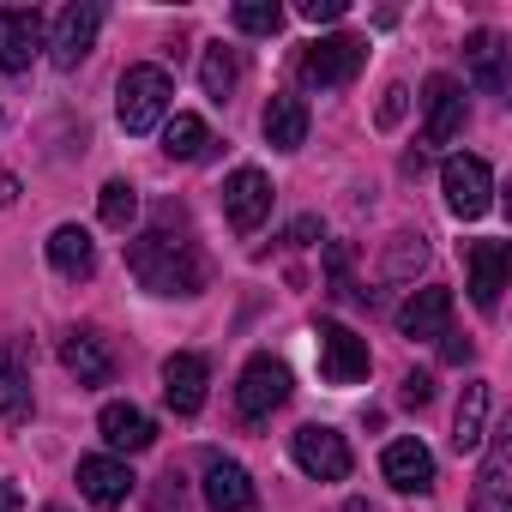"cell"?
<instances>
[{
	"label": "cell",
	"instance_id": "obj_1",
	"mask_svg": "<svg viewBox=\"0 0 512 512\" xmlns=\"http://www.w3.org/2000/svg\"><path fill=\"white\" fill-rule=\"evenodd\" d=\"M127 266L151 296H199L205 290V253L187 235H169V229H145L127 247Z\"/></svg>",
	"mask_w": 512,
	"mask_h": 512
},
{
	"label": "cell",
	"instance_id": "obj_2",
	"mask_svg": "<svg viewBox=\"0 0 512 512\" xmlns=\"http://www.w3.org/2000/svg\"><path fill=\"white\" fill-rule=\"evenodd\" d=\"M169 103H175V85H169L163 67H127L121 85H115V115H121L127 133H151L169 115Z\"/></svg>",
	"mask_w": 512,
	"mask_h": 512
},
{
	"label": "cell",
	"instance_id": "obj_3",
	"mask_svg": "<svg viewBox=\"0 0 512 512\" xmlns=\"http://www.w3.org/2000/svg\"><path fill=\"white\" fill-rule=\"evenodd\" d=\"M440 187H446V211L464 217V223L494 205V169H488L482 157H470V151L440 163Z\"/></svg>",
	"mask_w": 512,
	"mask_h": 512
},
{
	"label": "cell",
	"instance_id": "obj_4",
	"mask_svg": "<svg viewBox=\"0 0 512 512\" xmlns=\"http://www.w3.org/2000/svg\"><path fill=\"white\" fill-rule=\"evenodd\" d=\"M362 61H368V43L350 37V31H338V37H320V43L302 49V79L320 85V91L326 85H350L362 73Z\"/></svg>",
	"mask_w": 512,
	"mask_h": 512
},
{
	"label": "cell",
	"instance_id": "obj_5",
	"mask_svg": "<svg viewBox=\"0 0 512 512\" xmlns=\"http://www.w3.org/2000/svg\"><path fill=\"white\" fill-rule=\"evenodd\" d=\"M284 398H290V368H284L278 356H253V362L241 368V386H235V410H241L247 422L272 416Z\"/></svg>",
	"mask_w": 512,
	"mask_h": 512
},
{
	"label": "cell",
	"instance_id": "obj_6",
	"mask_svg": "<svg viewBox=\"0 0 512 512\" xmlns=\"http://www.w3.org/2000/svg\"><path fill=\"white\" fill-rule=\"evenodd\" d=\"M314 338H320V374H326L332 386H356V380H368V368H374L368 338H356V332L338 326V320H326Z\"/></svg>",
	"mask_w": 512,
	"mask_h": 512
},
{
	"label": "cell",
	"instance_id": "obj_7",
	"mask_svg": "<svg viewBox=\"0 0 512 512\" xmlns=\"http://www.w3.org/2000/svg\"><path fill=\"white\" fill-rule=\"evenodd\" d=\"M296 464H302L314 482H344L356 458H350V440H344L338 428L308 422V428H296Z\"/></svg>",
	"mask_w": 512,
	"mask_h": 512
},
{
	"label": "cell",
	"instance_id": "obj_8",
	"mask_svg": "<svg viewBox=\"0 0 512 512\" xmlns=\"http://www.w3.org/2000/svg\"><path fill=\"white\" fill-rule=\"evenodd\" d=\"M223 217H229L235 235H253L272 217V181H266V169H235L223 181Z\"/></svg>",
	"mask_w": 512,
	"mask_h": 512
},
{
	"label": "cell",
	"instance_id": "obj_9",
	"mask_svg": "<svg viewBox=\"0 0 512 512\" xmlns=\"http://www.w3.org/2000/svg\"><path fill=\"white\" fill-rule=\"evenodd\" d=\"M97 31H103V7H91V0H73V7L55 19V37H49V61L61 73H73L91 49H97Z\"/></svg>",
	"mask_w": 512,
	"mask_h": 512
},
{
	"label": "cell",
	"instance_id": "obj_10",
	"mask_svg": "<svg viewBox=\"0 0 512 512\" xmlns=\"http://www.w3.org/2000/svg\"><path fill=\"white\" fill-rule=\"evenodd\" d=\"M512 500V422H500L488 434V452H482V476H476V494H470V512H506Z\"/></svg>",
	"mask_w": 512,
	"mask_h": 512
},
{
	"label": "cell",
	"instance_id": "obj_11",
	"mask_svg": "<svg viewBox=\"0 0 512 512\" xmlns=\"http://www.w3.org/2000/svg\"><path fill=\"white\" fill-rule=\"evenodd\" d=\"M464 266H470V302L482 314H494L500 290H506V272H512V247L506 241H470L464 247Z\"/></svg>",
	"mask_w": 512,
	"mask_h": 512
},
{
	"label": "cell",
	"instance_id": "obj_12",
	"mask_svg": "<svg viewBox=\"0 0 512 512\" xmlns=\"http://www.w3.org/2000/svg\"><path fill=\"white\" fill-rule=\"evenodd\" d=\"M43 49V13L37 7H0V73H25Z\"/></svg>",
	"mask_w": 512,
	"mask_h": 512
},
{
	"label": "cell",
	"instance_id": "obj_13",
	"mask_svg": "<svg viewBox=\"0 0 512 512\" xmlns=\"http://www.w3.org/2000/svg\"><path fill=\"white\" fill-rule=\"evenodd\" d=\"M422 109H428V145H452L458 133H464V85L452 79V73H434L428 85H422Z\"/></svg>",
	"mask_w": 512,
	"mask_h": 512
},
{
	"label": "cell",
	"instance_id": "obj_14",
	"mask_svg": "<svg viewBox=\"0 0 512 512\" xmlns=\"http://www.w3.org/2000/svg\"><path fill=\"white\" fill-rule=\"evenodd\" d=\"M205 386H211V368H205V356H193V350H175V356L163 362V404H169L175 416H199V404H205Z\"/></svg>",
	"mask_w": 512,
	"mask_h": 512
},
{
	"label": "cell",
	"instance_id": "obj_15",
	"mask_svg": "<svg viewBox=\"0 0 512 512\" xmlns=\"http://www.w3.org/2000/svg\"><path fill=\"white\" fill-rule=\"evenodd\" d=\"M253 500H260V488H253V476L235 458H211L205 464V506L211 512H253Z\"/></svg>",
	"mask_w": 512,
	"mask_h": 512
},
{
	"label": "cell",
	"instance_id": "obj_16",
	"mask_svg": "<svg viewBox=\"0 0 512 512\" xmlns=\"http://www.w3.org/2000/svg\"><path fill=\"white\" fill-rule=\"evenodd\" d=\"M61 362H67V374H73L79 386H109V380H115V356H109V344H103L91 326L67 332V344H61Z\"/></svg>",
	"mask_w": 512,
	"mask_h": 512
},
{
	"label": "cell",
	"instance_id": "obj_17",
	"mask_svg": "<svg viewBox=\"0 0 512 512\" xmlns=\"http://www.w3.org/2000/svg\"><path fill=\"white\" fill-rule=\"evenodd\" d=\"M380 470H386V482L398 494H428L434 488V452L422 440H392L386 458H380Z\"/></svg>",
	"mask_w": 512,
	"mask_h": 512
},
{
	"label": "cell",
	"instance_id": "obj_18",
	"mask_svg": "<svg viewBox=\"0 0 512 512\" xmlns=\"http://www.w3.org/2000/svg\"><path fill=\"white\" fill-rule=\"evenodd\" d=\"M79 494L97 506V512H115L127 494H133V470L121 458H79Z\"/></svg>",
	"mask_w": 512,
	"mask_h": 512
},
{
	"label": "cell",
	"instance_id": "obj_19",
	"mask_svg": "<svg viewBox=\"0 0 512 512\" xmlns=\"http://www.w3.org/2000/svg\"><path fill=\"white\" fill-rule=\"evenodd\" d=\"M446 326H452V290H440V284L416 290V296L398 308V332H404V338H440Z\"/></svg>",
	"mask_w": 512,
	"mask_h": 512
},
{
	"label": "cell",
	"instance_id": "obj_20",
	"mask_svg": "<svg viewBox=\"0 0 512 512\" xmlns=\"http://www.w3.org/2000/svg\"><path fill=\"white\" fill-rule=\"evenodd\" d=\"M97 434L109 440V452H145V446L157 440V428H151V416H145L139 404H103Z\"/></svg>",
	"mask_w": 512,
	"mask_h": 512
},
{
	"label": "cell",
	"instance_id": "obj_21",
	"mask_svg": "<svg viewBox=\"0 0 512 512\" xmlns=\"http://www.w3.org/2000/svg\"><path fill=\"white\" fill-rule=\"evenodd\" d=\"M260 127H266L272 151H302L308 145V103L302 97H272L266 115H260Z\"/></svg>",
	"mask_w": 512,
	"mask_h": 512
},
{
	"label": "cell",
	"instance_id": "obj_22",
	"mask_svg": "<svg viewBox=\"0 0 512 512\" xmlns=\"http://www.w3.org/2000/svg\"><path fill=\"white\" fill-rule=\"evenodd\" d=\"M49 266H55L61 278H91V272H97V241H91L79 223H61V229L49 235Z\"/></svg>",
	"mask_w": 512,
	"mask_h": 512
},
{
	"label": "cell",
	"instance_id": "obj_23",
	"mask_svg": "<svg viewBox=\"0 0 512 512\" xmlns=\"http://www.w3.org/2000/svg\"><path fill=\"white\" fill-rule=\"evenodd\" d=\"M464 61H470V79H476L488 97H500V91H506V43H500L494 31H470Z\"/></svg>",
	"mask_w": 512,
	"mask_h": 512
},
{
	"label": "cell",
	"instance_id": "obj_24",
	"mask_svg": "<svg viewBox=\"0 0 512 512\" xmlns=\"http://www.w3.org/2000/svg\"><path fill=\"white\" fill-rule=\"evenodd\" d=\"M488 440V380H470L458 410H452V446L458 452H476Z\"/></svg>",
	"mask_w": 512,
	"mask_h": 512
},
{
	"label": "cell",
	"instance_id": "obj_25",
	"mask_svg": "<svg viewBox=\"0 0 512 512\" xmlns=\"http://www.w3.org/2000/svg\"><path fill=\"white\" fill-rule=\"evenodd\" d=\"M199 85H205V97H211V103H229V97H235V85H241V61H235V49L211 43V49H205V61H199Z\"/></svg>",
	"mask_w": 512,
	"mask_h": 512
},
{
	"label": "cell",
	"instance_id": "obj_26",
	"mask_svg": "<svg viewBox=\"0 0 512 512\" xmlns=\"http://www.w3.org/2000/svg\"><path fill=\"white\" fill-rule=\"evenodd\" d=\"M205 145H211V127H205L199 115H175V121L163 127V151H169L175 163H193V157H205Z\"/></svg>",
	"mask_w": 512,
	"mask_h": 512
},
{
	"label": "cell",
	"instance_id": "obj_27",
	"mask_svg": "<svg viewBox=\"0 0 512 512\" xmlns=\"http://www.w3.org/2000/svg\"><path fill=\"white\" fill-rule=\"evenodd\" d=\"M0 416H7V422L31 416V374L13 356H0Z\"/></svg>",
	"mask_w": 512,
	"mask_h": 512
},
{
	"label": "cell",
	"instance_id": "obj_28",
	"mask_svg": "<svg viewBox=\"0 0 512 512\" xmlns=\"http://www.w3.org/2000/svg\"><path fill=\"white\" fill-rule=\"evenodd\" d=\"M235 31H247V37H278V25H284V7L278 0H235Z\"/></svg>",
	"mask_w": 512,
	"mask_h": 512
},
{
	"label": "cell",
	"instance_id": "obj_29",
	"mask_svg": "<svg viewBox=\"0 0 512 512\" xmlns=\"http://www.w3.org/2000/svg\"><path fill=\"white\" fill-rule=\"evenodd\" d=\"M97 211H103L109 229H127V223L139 217V193H133V181H109L103 199H97Z\"/></svg>",
	"mask_w": 512,
	"mask_h": 512
},
{
	"label": "cell",
	"instance_id": "obj_30",
	"mask_svg": "<svg viewBox=\"0 0 512 512\" xmlns=\"http://www.w3.org/2000/svg\"><path fill=\"white\" fill-rule=\"evenodd\" d=\"M422 260H428L422 235H398V247L386 253V278H410V272H422Z\"/></svg>",
	"mask_w": 512,
	"mask_h": 512
},
{
	"label": "cell",
	"instance_id": "obj_31",
	"mask_svg": "<svg viewBox=\"0 0 512 512\" xmlns=\"http://www.w3.org/2000/svg\"><path fill=\"white\" fill-rule=\"evenodd\" d=\"M350 13V0H302V19L308 25H332V19H344Z\"/></svg>",
	"mask_w": 512,
	"mask_h": 512
},
{
	"label": "cell",
	"instance_id": "obj_32",
	"mask_svg": "<svg viewBox=\"0 0 512 512\" xmlns=\"http://www.w3.org/2000/svg\"><path fill=\"white\" fill-rule=\"evenodd\" d=\"M404 97H410L404 85H392V91H386V103H380V127H398V115H404Z\"/></svg>",
	"mask_w": 512,
	"mask_h": 512
},
{
	"label": "cell",
	"instance_id": "obj_33",
	"mask_svg": "<svg viewBox=\"0 0 512 512\" xmlns=\"http://www.w3.org/2000/svg\"><path fill=\"white\" fill-rule=\"evenodd\" d=\"M434 398V380L428 374H404V404H428Z\"/></svg>",
	"mask_w": 512,
	"mask_h": 512
},
{
	"label": "cell",
	"instance_id": "obj_34",
	"mask_svg": "<svg viewBox=\"0 0 512 512\" xmlns=\"http://www.w3.org/2000/svg\"><path fill=\"white\" fill-rule=\"evenodd\" d=\"M314 235H320V217H296L290 223V247H314Z\"/></svg>",
	"mask_w": 512,
	"mask_h": 512
},
{
	"label": "cell",
	"instance_id": "obj_35",
	"mask_svg": "<svg viewBox=\"0 0 512 512\" xmlns=\"http://www.w3.org/2000/svg\"><path fill=\"white\" fill-rule=\"evenodd\" d=\"M440 338H446V344H440V350H446V362H470V338H464V344H458L452 332H440Z\"/></svg>",
	"mask_w": 512,
	"mask_h": 512
},
{
	"label": "cell",
	"instance_id": "obj_36",
	"mask_svg": "<svg viewBox=\"0 0 512 512\" xmlns=\"http://www.w3.org/2000/svg\"><path fill=\"white\" fill-rule=\"evenodd\" d=\"M19 506H25V494L13 482H0V512H19Z\"/></svg>",
	"mask_w": 512,
	"mask_h": 512
},
{
	"label": "cell",
	"instance_id": "obj_37",
	"mask_svg": "<svg viewBox=\"0 0 512 512\" xmlns=\"http://www.w3.org/2000/svg\"><path fill=\"white\" fill-rule=\"evenodd\" d=\"M13 199H19V181H13V175H0V205H13Z\"/></svg>",
	"mask_w": 512,
	"mask_h": 512
},
{
	"label": "cell",
	"instance_id": "obj_38",
	"mask_svg": "<svg viewBox=\"0 0 512 512\" xmlns=\"http://www.w3.org/2000/svg\"><path fill=\"white\" fill-rule=\"evenodd\" d=\"M49 512H61V506H49Z\"/></svg>",
	"mask_w": 512,
	"mask_h": 512
}]
</instances>
